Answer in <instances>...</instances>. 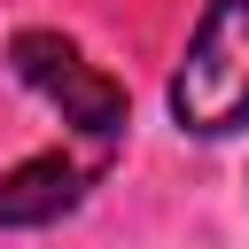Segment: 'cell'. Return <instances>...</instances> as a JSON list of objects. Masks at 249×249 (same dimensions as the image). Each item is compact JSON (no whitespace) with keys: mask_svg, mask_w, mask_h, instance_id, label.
I'll return each mask as SVG.
<instances>
[{"mask_svg":"<svg viewBox=\"0 0 249 249\" xmlns=\"http://www.w3.org/2000/svg\"><path fill=\"white\" fill-rule=\"evenodd\" d=\"M171 117L195 140H226L249 124V0H210L179 70H171Z\"/></svg>","mask_w":249,"mask_h":249,"instance_id":"obj_1","label":"cell"},{"mask_svg":"<svg viewBox=\"0 0 249 249\" xmlns=\"http://www.w3.org/2000/svg\"><path fill=\"white\" fill-rule=\"evenodd\" d=\"M8 70L31 86V93H47L54 109H62V124L70 132H86L93 148H109L124 124H132V101H124V86L109 78V70H93L62 31H16L8 39Z\"/></svg>","mask_w":249,"mask_h":249,"instance_id":"obj_2","label":"cell"},{"mask_svg":"<svg viewBox=\"0 0 249 249\" xmlns=\"http://www.w3.org/2000/svg\"><path fill=\"white\" fill-rule=\"evenodd\" d=\"M93 171H101V163H78V156H62V148L23 156L16 171H0V226L23 233V226H54V218H70V210L86 202Z\"/></svg>","mask_w":249,"mask_h":249,"instance_id":"obj_3","label":"cell"}]
</instances>
